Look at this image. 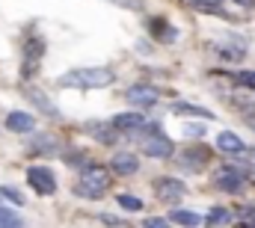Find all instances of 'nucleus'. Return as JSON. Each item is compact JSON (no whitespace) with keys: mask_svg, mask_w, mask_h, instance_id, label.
Instances as JSON below:
<instances>
[{"mask_svg":"<svg viewBox=\"0 0 255 228\" xmlns=\"http://www.w3.org/2000/svg\"><path fill=\"white\" fill-rule=\"evenodd\" d=\"M235 83L238 86H247V89H255V71H238L235 74Z\"/></svg>","mask_w":255,"mask_h":228,"instance_id":"21","label":"nucleus"},{"mask_svg":"<svg viewBox=\"0 0 255 228\" xmlns=\"http://www.w3.org/2000/svg\"><path fill=\"white\" fill-rule=\"evenodd\" d=\"M244 228H255V211H250V214H247V223H244Z\"/></svg>","mask_w":255,"mask_h":228,"instance_id":"26","label":"nucleus"},{"mask_svg":"<svg viewBox=\"0 0 255 228\" xmlns=\"http://www.w3.org/2000/svg\"><path fill=\"white\" fill-rule=\"evenodd\" d=\"M229 220H232V214H229L226 208H211V214L205 217V223H208V226H226Z\"/></svg>","mask_w":255,"mask_h":228,"instance_id":"19","label":"nucleus"},{"mask_svg":"<svg viewBox=\"0 0 255 228\" xmlns=\"http://www.w3.org/2000/svg\"><path fill=\"white\" fill-rule=\"evenodd\" d=\"M92 133L98 136V142L101 145H113V142H119L122 136H119V130L113 127V124H92Z\"/></svg>","mask_w":255,"mask_h":228,"instance_id":"14","label":"nucleus"},{"mask_svg":"<svg viewBox=\"0 0 255 228\" xmlns=\"http://www.w3.org/2000/svg\"><path fill=\"white\" fill-rule=\"evenodd\" d=\"M169 220H172V223H178V226H187V228H196L199 223H202V217H199V214H193V211H184V208L172 211V214H169Z\"/></svg>","mask_w":255,"mask_h":228,"instance_id":"15","label":"nucleus"},{"mask_svg":"<svg viewBox=\"0 0 255 228\" xmlns=\"http://www.w3.org/2000/svg\"><path fill=\"white\" fill-rule=\"evenodd\" d=\"M116 205L122 208V211H142V199H136V196H130V193H119L116 196Z\"/></svg>","mask_w":255,"mask_h":228,"instance_id":"17","label":"nucleus"},{"mask_svg":"<svg viewBox=\"0 0 255 228\" xmlns=\"http://www.w3.org/2000/svg\"><path fill=\"white\" fill-rule=\"evenodd\" d=\"M110 169L116 175H133V172H139V157L128 154V151H116L113 160H110Z\"/></svg>","mask_w":255,"mask_h":228,"instance_id":"11","label":"nucleus"},{"mask_svg":"<svg viewBox=\"0 0 255 228\" xmlns=\"http://www.w3.org/2000/svg\"><path fill=\"white\" fill-rule=\"evenodd\" d=\"M6 127H9L12 133H33V130H36V118H33L30 113L15 110V113L6 115Z\"/></svg>","mask_w":255,"mask_h":228,"instance_id":"12","label":"nucleus"},{"mask_svg":"<svg viewBox=\"0 0 255 228\" xmlns=\"http://www.w3.org/2000/svg\"><path fill=\"white\" fill-rule=\"evenodd\" d=\"M33 151H36V154H57V139L48 136V133H39V136L33 139Z\"/></svg>","mask_w":255,"mask_h":228,"instance_id":"16","label":"nucleus"},{"mask_svg":"<svg viewBox=\"0 0 255 228\" xmlns=\"http://www.w3.org/2000/svg\"><path fill=\"white\" fill-rule=\"evenodd\" d=\"M27 184L39 193V196H54L57 193V178L48 166H30L27 169Z\"/></svg>","mask_w":255,"mask_h":228,"instance_id":"3","label":"nucleus"},{"mask_svg":"<svg viewBox=\"0 0 255 228\" xmlns=\"http://www.w3.org/2000/svg\"><path fill=\"white\" fill-rule=\"evenodd\" d=\"M119 133H136L139 127H145V115H142V110L136 113H119V115H113V121H110Z\"/></svg>","mask_w":255,"mask_h":228,"instance_id":"9","label":"nucleus"},{"mask_svg":"<svg viewBox=\"0 0 255 228\" xmlns=\"http://www.w3.org/2000/svg\"><path fill=\"white\" fill-rule=\"evenodd\" d=\"M42 57H45V42L30 39V42L24 45V71H21V77H33V74H36V65H39Z\"/></svg>","mask_w":255,"mask_h":228,"instance_id":"7","label":"nucleus"},{"mask_svg":"<svg viewBox=\"0 0 255 228\" xmlns=\"http://www.w3.org/2000/svg\"><path fill=\"white\" fill-rule=\"evenodd\" d=\"M217 148H220V151H229V154H241V151L247 148V142H244L235 130H223V133L217 136Z\"/></svg>","mask_w":255,"mask_h":228,"instance_id":"13","label":"nucleus"},{"mask_svg":"<svg viewBox=\"0 0 255 228\" xmlns=\"http://www.w3.org/2000/svg\"><path fill=\"white\" fill-rule=\"evenodd\" d=\"M172 113H178V115H199V118H214L208 110L193 107V104H175V107H172Z\"/></svg>","mask_w":255,"mask_h":228,"instance_id":"20","label":"nucleus"},{"mask_svg":"<svg viewBox=\"0 0 255 228\" xmlns=\"http://www.w3.org/2000/svg\"><path fill=\"white\" fill-rule=\"evenodd\" d=\"M0 196H6V199H9L12 205H18V208L24 205V196H21L18 190H12V187H0Z\"/></svg>","mask_w":255,"mask_h":228,"instance_id":"22","label":"nucleus"},{"mask_svg":"<svg viewBox=\"0 0 255 228\" xmlns=\"http://www.w3.org/2000/svg\"><path fill=\"white\" fill-rule=\"evenodd\" d=\"M142 228H169V220H163V217H148Z\"/></svg>","mask_w":255,"mask_h":228,"instance_id":"23","label":"nucleus"},{"mask_svg":"<svg viewBox=\"0 0 255 228\" xmlns=\"http://www.w3.org/2000/svg\"><path fill=\"white\" fill-rule=\"evenodd\" d=\"M184 133H187V136H202L205 127H202V124H184Z\"/></svg>","mask_w":255,"mask_h":228,"instance_id":"24","label":"nucleus"},{"mask_svg":"<svg viewBox=\"0 0 255 228\" xmlns=\"http://www.w3.org/2000/svg\"><path fill=\"white\" fill-rule=\"evenodd\" d=\"M214 187L223 190V193H241L244 190V175L235 169V166H223V169L214 175Z\"/></svg>","mask_w":255,"mask_h":228,"instance_id":"6","label":"nucleus"},{"mask_svg":"<svg viewBox=\"0 0 255 228\" xmlns=\"http://www.w3.org/2000/svg\"><path fill=\"white\" fill-rule=\"evenodd\" d=\"M190 3H196V6H202V9H208V6H217L220 0H190Z\"/></svg>","mask_w":255,"mask_h":228,"instance_id":"25","label":"nucleus"},{"mask_svg":"<svg viewBox=\"0 0 255 228\" xmlns=\"http://www.w3.org/2000/svg\"><path fill=\"white\" fill-rule=\"evenodd\" d=\"M205 163H208V148H199V145L181 151V157H178V166L187 169V172H199Z\"/></svg>","mask_w":255,"mask_h":228,"instance_id":"10","label":"nucleus"},{"mask_svg":"<svg viewBox=\"0 0 255 228\" xmlns=\"http://www.w3.org/2000/svg\"><path fill=\"white\" fill-rule=\"evenodd\" d=\"M154 190H157V196H160L163 202H175V199H181V196L187 193V187H184L178 178H157V181H154Z\"/></svg>","mask_w":255,"mask_h":228,"instance_id":"8","label":"nucleus"},{"mask_svg":"<svg viewBox=\"0 0 255 228\" xmlns=\"http://www.w3.org/2000/svg\"><path fill=\"white\" fill-rule=\"evenodd\" d=\"M238 3H241V6H247V9H255V3H253V0H238Z\"/></svg>","mask_w":255,"mask_h":228,"instance_id":"27","label":"nucleus"},{"mask_svg":"<svg viewBox=\"0 0 255 228\" xmlns=\"http://www.w3.org/2000/svg\"><path fill=\"white\" fill-rule=\"evenodd\" d=\"M107 187H110V172L92 163V166H86L80 172V178L74 184V193L80 199H101L107 193Z\"/></svg>","mask_w":255,"mask_h":228,"instance_id":"2","label":"nucleus"},{"mask_svg":"<svg viewBox=\"0 0 255 228\" xmlns=\"http://www.w3.org/2000/svg\"><path fill=\"white\" fill-rule=\"evenodd\" d=\"M116 80V74L110 68H101V65H92V68H71L60 77V86L68 89H101V86H110Z\"/></svg>","mask_w":255,"mask_h":228,"instance_id":"1","label":"nucleus"},{"mask_svg":"<svg viewBox=\"0 0 255 228\" xmlns=\"http://www.w3.org/2000/svg\"><path fill=\"white\" fill-rule=\"evenodd\" d=\"M142 154L145 157H157V160H166V157H172V151H175V145H172V139L166 136V133H151L148 139H142Z\"/></svg>","mask_w":255,"mask_h":228,"instance_id":"4","label":"nucleus"},{"mask_svg":"<svg viewBox=\"0 0 255 228\" xmlns=\"http://www.w3.org/2000/svg\"><path fill=\"white\" fill-rule=\"evenodd\" d=\"M0 228H24V223H21V217L15 211H9V208L0 205Z\"/></svg>","mask_w":255,"mask_h":228,"instance_id":"18","label":"nucleus"},{"mask_svg":"<svg viewBox=\"0 0 255 228\" xmlns=\"http://www.w3.org/2000/svg\"><path fill=\"white\" fill-rule=\"evenodd\" d=\"M125 98L133 104V107H139V110H148V107H154V104L160 101L157 89H154V86H145V83H136V86H130V89L125 92Z\"/></svg>","mask_w":255,"mask_h":228,"instance_id":"5","label":"nucleus"}]
</instances>
